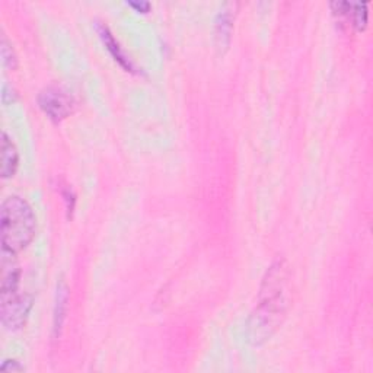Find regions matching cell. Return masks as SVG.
I'll list each match as a JSON object with an SVG mask.
<instances>
[{
  "label": "cell",
  "instance_id": "cell-1",
  "mask_svg": "<svg viewBox=\"0 0 373 373\" xmlns=\"http://www.w3.org/2000/svg\"><path fill=\"white\" fill-rule=\"evenodd\" d=\"M289 267L282 260L267 270L260 289L258 305L246 324V337L253 345L270 340L283 324L289 308Z\"/></svg>",
  "mask_w": 373,
  "mask_h": 373
},
{
  "label": "cell",
  "instance_id": "cell-2",
  "mask_svg": "<svg viewBox=\"0 0 373 373\" xmlns=\"http://www.w3.org/2000/svg\"><path fill=\"white\" fill-rule=\"evenodd\" d=\"M2 250L17 254L28 246L37 232V217L30 203L18 196H10L0 210Z\"/></svg>",
  "mask_w": 373,
  "mask_h": 373
},
{
  "label": "cell",
  "instance_id": "cell-3",
  "mask_svg": "<svg viewBox=\"0 0 373 373\" xmlns=\"http://www.w3.org/2000/svg\"><path fill=\"white\" fill-rule=\"evenodd\" d=\"M33 307V298L30 295L21 293L19 290L2 292V322L8 329L21 328L30 309Z\"/></svg>",
  "mask_w": 373,
  "mask_h": 373
},
{
  "label": "cell",
  "instance_id": "cell-4",
  "mask_svg": "<svg viewBox=\"0 0 373 373\" xmlns=\"http://www.w3.org/2000/svg\"><path fill=\"white\" fill-rule=\"evenodd\" d=\"M41 109L56 122L63 121L73 113L75 102L72 96L59 87H50L38 95Z\"/></svg>",
  "mask_w": 373,
  "mask_h": 373
},
{
  "label": "cell",
  "instance_id": "cell-5",
  "mask_svg": "<svg viewBox=\"0 0 373 373\" xmlns=\"http://www.w3.org/2000/svg\"><path fill=\"white\" fill-rule=\"evenodd\" d=\"M237 6H238L237 3H225L217 13L215 21V38L219 48H228L230 43Z\"/></svg>",
  "mask_w": 373,
  "mask_h": 373
},
{
  "label": "cell",
  "instance_id": "cell-6",
  "mask_svg": "<svg viewBox=\"0 0 373 373\" xmlns=\"http://www.w3.org/2000/svg\"><path fill=\"white\" fill-rule=\"evenodd\" d=\"M96 30H98V34L101 37V39L104 41L105 47L108 48V51L113 54V57L126 69L127 72H134V66L131 63L130 59H127L126 54H124V51L121 50L120 44L117 43V39L114 38V35L111 34V31L108 30V26L104 25V24H98L96 25Z\"/></svg>",
  "mask_w": 373,
  "mask_h": 373
},
{
  "label": "cell",
  "instance_id": "cell-7",
  "mask_svg": "<svg viewBox=\"0 0 373 373\" xmlns=\"http://www.w3.org/2000/svg\"><path fill=\"white\" fill-rule=\"evenodd\" d=\"M18 150L17 146L13 145L10 137L3 131L2 134V176L10 178L15 175L18 170Z\"/></svg>",
  "mask_w": 373,
  "mask_h": 373
},
{
  "label": "cell",
  "instance_id": "cell-8",
  "mask_svg": "<svg viewBox=\"0 0 373 373\" xmlns=\"http://www.w3.org/2000/svg\"><path fill=\"white\" fill-rule=\"evenodd\" d=\"M67 302V287L62 282L57 286V298H56V311H54V329L59 331L63 325L64 320V309Z\"/></svg>",
  "mask_w": 373,
  "mask_h": 373
},
{
  "label": "cell",
  "instance_id": "cell-9",
  "mask_svg": "<svg viewBox=\"0 0 373 373\" xmlns=\"http://www.w3.org/2000/svg\"><path fill=\"white\" fill-rule=\"evenodd\" d=\"M352 21L357 30H365L367 24V3H352Z\"/></svg>",
  "mask_w": 373,
  "mask_h": 373
},
{
  "label": "cell",
  "instance_id": "cell-10",
  "mask_svg": "<svg viewBox=\"0 0 373 373\" xmlns=\"http://www.w3.org/2000/svg\"><path fill=\"white\" fill-rule=\"evenodd\" d=\"M2 57H3V63L8 69H12L13 71V69L17 67V64H18L17 54H15V51H13L12 44L9 43L6 35L2 37Z\"/></svg>",
  "mask_w": 373,
  "mask_h": 373
},
{
  "label": "cell",
  "instance_id": "cell-11",
  "mask_svg": "<svg viewBox=\"0 0 373 373\" xmlns=\"http://www.w3.org/2000/svg\"><path fill=\"white\" fill-rule=\"evenodd\" d=\"M15 98H17V93H15V91H13V88H10L9 85H5L3 87V93H2L3 104L8 105V104L15 101Z\"/></svg>",
  "mask_w": 373,
  "mask_h": 373
},
{
  "label": "cell",
  "instance_id": "cell-12",
  "mask_svg": "<svg viewBox=\"0 0 373 373\" xmlns=\"http://www.w3.org/2000/svg\"><path fill=\"white\" fill-rule=\"evenodd\" d=\"M24 367L17 361H6L2 366L3 372H21Z\"/></svg>",
  "mask_w": 373,
  "mask_h": 373
},
{
  "label": "cell",
  "instance_id": "cell-13",
  "mask_svg": "<svg viewBox=\"0 0 373 373\" xmlns=\"http://www.w3.org/2000/svg\"><path fill=\"white\" fill-rule=\"evenodd\" d=\"M130 6L136 8L137 10H140V12H147L150 9V3H147V2H130Z\"/></svg>",
  "mask_w": 373,
  "mask_h": 373
}]
</instances>
